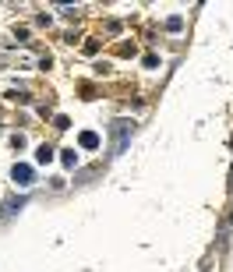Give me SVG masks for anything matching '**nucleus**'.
Instances as JSON below:
<instances>
[{
  "instance_id": "20e7f679",
  "label": "nucleus",
  "mask_w": 233,
  "mask_h": 272,
  "mask_svg": "<svg viewBox=\"0 0 233 272\" xmlns=\"http://www.w3.org/2000/svg\"><path fill=\"white\" fill-rule=\"evenodd\" d=\"M64 166H78V155L74 152H64Z\"/></svg>"
},
{
  "instance_id": "f257e3e1",
  "label": "nucleus",
  "mask_w": 233,
  "mask_h": 272,
  "mask_svg": "<svg viewBox=\"0 0 233 272\" xmlns=\"http://www.w3.org/2000/svg\"><path fill=\"white\" fill-rule=\"evenodd\" d=\"M11 177H14V184H21V187H28V184L35 180V173H32V166H25V163H14V170H11Z\"/></svg>"
},
{
  "instance_id": "7ed1b4c3",
  "label": "nucleus",
  "mask_w": 233,
  "mask_h": 272,
  "mask_svg": "<svg viewBox=\"0 0 233 272\" xmlns=\"http://www.w3.org/2000/svg\"><path fill=\"white\" fill-rule=\"evenodd\" d=\"M82 145H85V148H96V145H99V135L85 131V135H82Z\"/></svg>"
},
{
  "instance_id": "f03ea898",
  "label": "nucleus",
  "mask_w": 233,
  "mask_h": 272,
  "mask_svg": "<svg viewBox=\"0 0 233 272\" xmlns=\"http://www.w3.org/2000/svg\"><path fill=\"white\" fill-rule=\"evenodd\" d=\"M53 155H57V152H53L50 145H39V152H35V159H39V163H53Z\"/></svg>"
}]
</instances>
